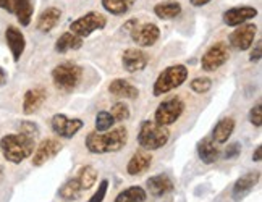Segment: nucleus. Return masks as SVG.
I'll return each mask as SVG.
<instances>
[{"label": "nucleus", "instance_id": "nucleus-16", "mask_svg": "<svg viewBox=\"0 0 262 202\" xmlns=\"http://www.w3.org/2000/svg\"><path fill=\"white\" fill-rule=\"evenodd\" d=\"M149 62L147 55L139 49H126L122 55V65L123 70L128 73H136L144 70Z\"/></svg>", "mask_w": 262, "mask_h": 202}, {"label": "nucleus", "instance_id": "nucleus-7", "mask_svg": "<svg viewBox=\"0 0 262 202\" xmlns=\"http://www.w3.org/2000/svg\"><path fill=\"white\" fill-rule=\"evenodd\" d=\"M105 25H107V19H105L104 15L96 13V12H89L84 16L75 19V21L70 25V33H73L78 37L84 39V37L93 34L94 31H100V29H104Z\"/></svg>", "mask_w": 262, "mask_h": 202}, {"label": "nucleus", "instance_id": "nucleus-22", "mask_svg": "<svg viewBox=\"0 0 262 202\" xmlns=\"http://www.w3.org/2000/svg\"><path fill=\"white\" fill-rule=\"evenodd\" d=\"M233 129H235V120L225 117L222 118L219 123L214 126L212 131V141L217 144H225L227 141L230 139V136L233 134Z\"/></svg>", "mask_w": 262, "mask_h": 202}, {"label": "nucleus", "instance_id": "nucleus-9", "mask_svg": "<svg viewBox=\"0 0 262 202\" xmlns=\"http://www.w3.org/2000/svg\"><path fill=\"white\" fill-rule=\"evenodd\" d=\"M50 125H52V129H54V133L57 136L65 138V139H72L75 134L79 133V129H83V126H84L83 120H79V118H68L63 114L54 115L52 121H50Z\"/></svg>", "mask_w": 262, "mask_h": 202}, {"label": "nucleus", "instance_id": "nucleus-35", "mask_svg": "<svg viewBox=\"0 0 262 202\" xmlns=\"http://www.w3.org/2000/svg\"><path fill=\"white\" fill-rule=\"evenodd\" d=\"M107 189H108V179H102L99 183V188L97 191L93 194V197H91L88 202H102L105 199V194H107Z\"/></svg>", "mask_w": 262, "mask_h": 202}, {"label": "nucleus", "instance_id": "nucleus-14", "mask_svg": "<svg viewBox=\"0 0 262 202\" xmlns=\"http://www.w3.org/2000/svg\"><path fill=\"white\" fill-rule=\"evenodd\" d=\"M5 40H7L10 52H12L13 62H19V58H21L25 49H26L25 34L19 31L16 26H8L5 29Z\"/></svg>", "mask_w": 262, "mask_h": 202}, {"label": "nucleus", "instance_id": "nucleus-31", "mask_svg": "<svg viewBox=\"0 0 262 202\" xmlns=\"http://www.w3.org/2000/svg\"><path fill=\"white\" fill-rule=\"evenodd\" d=\"M114 123H115V120L112 115H110V112L102 110V112H99L96 115V129L97 131H107L114 126Z\"/></svg>", "mask_w": 262, "mask_h": 202}, {"label": "nucleus", "instance_id": "nucleus-29", "mask_svg": "<svg viewBox=\"0 0 262 202\" xmlns=\"http://www.w3.org/2000/svg\"><path fill=\"white\" fill-rule=\"evenodd\" d=\"M58 196L62 197L63 200H67V202L76 200L79 196H81V186H79L78 179H76V178L67 179L65 183L62 185V188H60Z\"/></svg>", "mask_w": 262, "mask_h": 202}, {"label": "nucleus", "instance_id": "nucleus-38", "mask_svg": "<svg viewBox=\"0 0 262 202\" xmlns=\"http://www.w3.org/2000/svg\"><path fill=\"white\" fill-rule=\"evenodd\" d=\"M260 57H262V44H260V40H259V42L256 44V47L253 49V52H251L249 60H251V62H259Z\"/></svg>", "mask_w": 262, "mask_h": 202}, {"label": "nucleus", "instance_id": "nucleus-37", "mask_svg": "<svg viewBox=\"0 0 262 202\" xmlns=\"http://www.w3.org/2000/svg\"><path fill=\"white\" fill-rule=\"evenodd\" d=\"M241 154V144L239 143H231L228 144V147L225 149V159L227 160H231V159H236L238 155Z\"/></svg>", "mask_w": 262, "mask_h": 202}, {"label": "nucleus", "instance_id": "nucleus-12", "mask_svg": "<svg viewBox=\"0 0 262 202\" xmlns=\"http://www.w3.org/2000/svg\"><path fill=\"white\" fill-rule=\"evenodd\" d=\"M160 37V29L154 23L136 25L131 29V39L139 47H152Z\"/></svg>", "mask_w": 262, "mask_h": 202}, {"label": "nucleus", "instance_id": "nucleus-8", "mask_svg": "<svg viewBox=\"0 0 262 202\" xmlns=\"http://www.w3.org/2000/svg\"><path fill=\"white\" fill-rule=\"evenodd\" d=\"M230 58V49L225 42H215L210 46L203 58H201V66H203L204 72L212 73L215 70L222 68Z\"/></svg>", "mask_w": 262, "mask_h": 202}, {"label": "nucleus", "instance_id": "nucleus-28", "mask_svg": "<svg viewBox=\"0 0 262 202\" xmlns=\"http://www.w3.org/2000/svg\"><path fill=\"white\" fill-rule=\"evenodd\" d=\"M79 186H81V191H88L91 189L97 181V170L93 165H84L79 170V173L76 176Z\"/></svg>", "mask_w": 262, "mask_h": 202}, {"label": "nucleus", "instance_id": "nucleus-4", "mask_svg": "<svg viewBox=\"0 0 262 202\" xmlns=\"http://www.w3.org/2000/svg\"><path fill=\"white\" fill-rule=\"evenodd\" d=\"M186 78H188V68L185 65L167 66L164 72L157 76L154 87H152V94L156 97L164 96L170 93V91L180 87L186 81Z\"/></svg>", "mask_w": 262, "mask_h": 202}, {"label": "nucleus", "instance_id": "nucleus-10", "mask_svg": "<svg viewBox=\"0 0 262 202\" xmlns=\"http://www.w3.org/2000/svg\"><path fill=\"white\" fill-rule=\"evenodd\" d=\"M256 33H257L256 25L245 23V25H241V26H236L235 31L230 34L228 42H230V46L233 47V49L241 50V52H243V50H248L251 46H253Z\"/></svg>", "mask_w": 262, "mask_h": 202}, {"label": "nucleus", "instance_id": "nucleus-20", "mask_svg": "<svg viewBox=\"0 0 262 202\" xmlns=\"http://www.w3.org/2000/svg\"><path fill=\"white\" fill-rule=\"evenodd\" d=\"M198 155L199 159L204 162V164L210 165V164H215L220 157V150L215 146V143L210 138H204L201 139L198 143Z\"/></svg>", "mask_w": 262, "mask_h": 202}, {"label": "nucleus", "instance_id": "nucleus-34", "mask_svg": "<svg viewBox=\"0 0 262 202\" xmlns=\"http://www.w3.org/2000/svg\"><path fill=\"white\" fill-rule=\"evenodd\" d=\"M19 133H23L29 138L36 139L39 136V128L36 123H33V121H23L21 125H19Z\"/></svg>", "mask_w": 262, "mask_h": 202}, {"label": "nucleus", "instance_id": "nucleus-18", "mask_svg": "<svg viewBox=\"0 0 262 202\" xmlns=\"http://www.w3.org/2000/svg\"><path fill=\"white\" fill-rule=\"evenodd\" d=\"M146 188L154 197H162L170 191H173V181L167 175H156L146 181Z\"/></svg>", "mask_w": 262, "mask_h": 202}, {"label": "nucleus", "instance_id": "nucleus-1", "mask_svg": "<svg viewBox=\"0 0 262 202\" xmlns=\"http://www.w3.org/2000/svg\"><path fill=\"white\" fill-rule=\"evenodd\" d=\"M128 143V129L118 126L112 131H93L86 136V149L91 154H112L122 150Z\"/></svg>", "mask_w": 262, "mask_h": 202}, {"label": "nucleus", "instance_id": "nucleus-32", "mask_svg": "<svg viewBox=\"0 0 262 202\" xmlns=\"http://www.w3.org/2000/svg\"><path fill=\"white\" fill-rule=\"evenodd\" d=\"M210 87H212V81H210V78L201 76V78H194L191 81V89H193L196 94H206L210 91Z\"/></svg>", "mask_w": 262, "mask_h": 202}, {"label": "nucleus", "instance_id": "nucleus-39", "mask_svg": "<svg viewBox=\"0 0 262 202\" xmlns=\"http://www.w3.org/2000/svg\"><path fill=\"white\" fill-rule=\"evenodd\" d=\"M0 8H4L5 12H8V13H13L12 0H0Z\"/></svg>", "mask_w": 262, "mask_h": 202}, {"label": "nucleus", "instance_id": "nucleus-25", "mask_svg": "<svg viewBox=\"0 0 262 202\" xmlns=\"http://www.w3.org/2000/svg\"><path fill=\"white\" fill-rule=\"evenodd\" d=\"M81 47H83V39L68 31V33H63L62 36L57 39L55 52L65 54V52H68V50H78V49H81Z\"/></svg>", "mask_w": 262, "mask_h": 202}, {"label": "nucleus", "instance_id": "nucleus-19", "mask_svg": "<svg viewBox=\"0 0 262 202\" xmlns=\"http://www.w3.org/2000/svg\"><path fill=\"white\" fill-rule=\"evenodd\" d=\"M60 18H62V12H60V10L55 8V7H49V8L44 10L41 15H39L36 26H37V29L41 33H49L58 25Z\"/></svg>", "mask_w": 262, "mask_h": 202}, {"label": "nucleus", "instance_id": "nucleus-2", "mask_svg": "<svg viewBox=\"0 0 262 202\" xmlns=\"http://www.w3.org/2000/svg\"><path fill=\"white\" fill-rule=\"evenodd\" d=\"M36 139L29 138L23 133L16 134H5L0 139V152L4 159L8 160L10 164H21L28 157H31L36 147Z\"/></svg>", "mask_w": 262, "mask_h": 202}, {"label": "nucleus", "instance_id": "nucleus-40", "mask_svg": "<svg viewBox=\"0 0 262 202\" xmlns=\"http://www.w3.org/2000/svg\"><path fill=\"white\" fill-rule=\"evenodd\" d=\"M210 2H212V0H189V4L193 7H204Z\"/></svg>", "mask_w": 262, "mask_h": 202}, {"label": "nucleus", "instance_id": "nucleus-26", "mask_svg": "<svg viewBox=\"0 0 262 202\" xmlns=\"http://www.w3.org/2000/svg\"><path fill=\"white\" fill-rule=\"evenodd\" d=\"M147 199V193L141 186H129L120 193L114 202H144Z\"/></svg>", "mask_w": 262, "mask_h": 202}, {"label": "nucleus", "instance_id": "nucleus-15", "mask_svg": "<svg viewBox=\"0 0 262 202\" xmlns=\"http://www.w3.org/2000/svg\"><path fill=\"white\" fill-rule=\"evenodd\" d=\"M47 100V91L42 86H37L33 89H28L23 97V114L33 115L44 105Z\"/></svg>", "mask_w": 262, "mask_h": 202}, {"label": "nucleus", "instance_id": "nucleus-41", "mask_svg": "<svg viewBox=\"0 0 262 202\" xmlns=\"http://www.w3.org/2000/svg\"><path fill=\"white\" fill-rule=\"evenodd\" d=\"M260 159H262V147L257 146L256 150H254V154H253V160L254 162H260Z\"/></svg>", "mask_w": 262, "mask_h": 202}, {"label": "nucleus", "instance_id": "nucleus-11", "mask_svg": "<svg viewBox=\"0 0 262 202\" xmlns=\"http://www.w3.org/2000/svg\"><path fill=\"white\" fill-rule=\"evenodd\" d=\"M62 149H63V144L60 143L58 139H54V138L44 139L42 143H39V146L34 149L33 165L34 167H42L44 164H47L49 160H52Z\"/></svg>", "mask_w": 262, "mask_h": 202}, {"label": "nucleus", "instance_id": "nucleus-6", "mask_svg": "<svg viewBox=\"0 0 262 202\" xmlns=\"http://www.w3.org/2000/svg\"><path fill=\"white\" fill-rule=\"evenodd\" d=\"M183 112H185L183 100H181L180 97H170L157 107L156 114H154V121L157 125L170 126V125H173L181 115H183Z\"/></svg>", "mask_w": 262, "mask_h": 202}, {"label": "nucleus", "instance_id": "nucleus-21", "mask_svg": "<svg viewBox=\"0 0 262 202\" xmlns=\"http://www.w3.org/2000/svg\"><path fill=\"white\" fill-rule=\"evenodd\" d=\"M110 94L120 97V99H136L139 96V91L136 86L128 83L126 79H114L112 83L108 84Z\"/></svg>", "mask_w": 262, "mask_h": 202}, {"label": "nucleus", "instance_id": "nucleus-17", "mask_svg": "<svg viewBox=\"0 0 262 202\" xmlns=\"http://www.w3.org/2000/svg\"><path fill=\"white\" fill-rule=\"evenodd\" d=\"M150 164H152V155L146 152V150H138V152H135L133 157L129 159L128 165H126V171L131 176L143 175L150 167Z\"/></svg>", "mask_w": 262, "mask_h": 202}, {"label": "nucleus", "instance_id": "nucleus-3", "mask_svg": "<svg viewBox=\"0 0 262 202\" xmlns=\"http://www.w3.org/2000/svg\"><path fill=\"white\" fill-rule=\"evenodd\" d=\"M170 139V131L167 126L157 125L156 121H144L139 128L138 133V143L144 150H157L164 147Z\"/></svg>", "mask_w": 262, "mask_h": 202}, {"label": "nucleus", "instance_id": "nucleus-23", "mask_svg": "<svg viewBox=\"0 0 262 202\" xmlns=\"http://www.w3.org/2000/svg\"><path fill=\"white\" fill-rule=\"evenodd\" d=\"M259 178H260L259 171H251V173H246L245 176H241L233 186V197L241 199L243 196H246L249 191L257 185Z\"/></svg>", "mask_w": 262, "mask_h": 202}, {"label": "nucleus", "instance_id": "nucleus-30", "mask_svg": "<svg viewBox=\"0 0 262 202\" xmlns=\"http://www.w3.org/2000/svg\"><path fill=\"white\" fill-rule=\"evenodd\" d=\"M133 4H135V0H102V7L108 13H112L115 16L125 15L128 10L133 7Z\"/></svg>", "mask_w": 262, "mask_h": 202}, {"label": "nucleus", "instance_id": "nucleus-43", "mask_svg": "<svg viewBox=\"0 0 262 202\" xmlns=\"http://www.w3.org/2000/svg\"><path fill=\"white\" fill-rule=\"evenodd\" d=\"M136 25H138V19H129V21L125 23V29H126V31H131V29H133Z\"/></svg>", "mask_w": 262, "mask_h": 202}, {"label": "nucleus", "instance_id": "nucleus-36", "mask_svg": "<svg viewBox=\"0 0 262 202\" xmlns=\"http://www.w3.org/2000/svg\"><path fill=\"white\" fill-rule=\"evenodd\" d=\"M249 121L256 128H260V125H262V105L260 104H256L253 108H251V112H249Z\"/></svg>", "mask_w": 262, "mask_h": 202}, {"label": "nucleus", "instance_id": "nucleus-24", "mask_svg": "<svg viewBox=\"0 0 262 202\" xmlns=\"http://www.w3.org/2000/svg\"><path fill=\"white\" fill-rule=\"evenodd\" d=\"M12 5H13V13L16 15L19 25L29 26L34 13L33 0H12Z\"/></svg>", "mask_w": 262, "mask_h": 202}, {"label": "nucleus", "instance_id": "nucleus-33", "mask_svg": "<svg viewBox=\"0 0 262 202\" xmlns=\"http://www.w3.org/2000/svg\"><path fill=\"white\" fill-rule=\"evenodd\" d=\"M110 115L114 117L115 121H123V120L129 118V107L125 102H117V104L112 105Z\"/></svg>", "mask_w": 262, "mask_h": 202}, {"label": "nucleus", "instance_id": "nucleus-5", "mask_svg": "<svg viewBox=\"0 0 262 202\" xmlns=\"http://www.w3.org/2000/svg\"><path fill=\"white\" fill-rule=\"evenodd\" d=\"M81 76H83L81 66L73 62L60 63L52 70L54 86L58 91H63V93H72V91H75L79 84V81H81Z\"/></svg>", "mask_w": 262, "mask_h": 202}, {"label": "nucleus", "instance_id": "nucleus-42", "mask_svg": "<svg viewBox=\"0 0 262 202\" xmlns=\"http://www.w3.org/2000/svg\"><path fill=\"white\" fill-rule=\"evenodd\" d=\"M5 83H7V72L2 66H0V87H2Z\"/></svg>", "mask_w": 262, "mask_h": 202}, {"label": "nucleus", "instance_id": "nucleus-13", "mask_svg": "<svg viewBox=\"0 0 262 202\" xmlns=\"http://www.w3.org/2000/svg\"><path fill=\"white\" fill-rule=\"evenodd\" d=\"M257 16V10L254 7H233L227 10V12L224 13V23L227 26H241L245 25L246 21H249V19H253Z\"/></svg>", "mask_w": 262, "mask_h": 202}, {"label": "nucleus", "instance_id": "nucleus-27", "mask_svg": "<svg viewBox=\"0 0 262 202\" xmlns=\"http://www.w3.org/2000/svg\"><path fill=\"white\" fill-rule=\"evenodd\" d=\"M154 13L160 19H173L181 13V5L178 2H164L154 7Z\"/></svg>", "mask_w": 262, "mask_h": 202}]
</instances>
